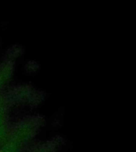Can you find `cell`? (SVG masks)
I'll list each match as a JSON object with an SVG mask.
<instances>
[{"label":"cell","mask_w":136,"mask_h":152,"mask_svg":"<svg viewBox=\"0 0 136 152\" xmlns=\"http://www.w3.org/2000/svg\"><path fill=\"white\" fill-rule=\"evenodd\" d=\"M8 104H38L42 100L43 95L39 90L29 86H18L10 88L7 92H3Z\"/></svg>","instance_id":"obj_1"},{"label":"cell","mask_w":136,"mask_h":152,"mask_svg":"<svg viewBox=\"0 0 136 152\" xmlns=\"http://www.w3.org/2000/svg\"><path fill=\"white\" fill-rule=\"evenodd\" d=\"M14 60L6 59L0 63V94L10 82L14 73Z\"/></svg>","instance_id":"obj_2"},{"label":"cell","mask_w":136,"mask_h":152,"mask_svg":"<svg viewBox=\"0 0 136 152\" xmlns=\"http://www.w3.org/2000/svg\"><path fill=\"white\" fill-rule=\"evenodd\" d=\"M7 105L0 106V146L7 141L11 125L10 124Z\"/></svg>","instance_id":"obj_3"}]
</instances>
